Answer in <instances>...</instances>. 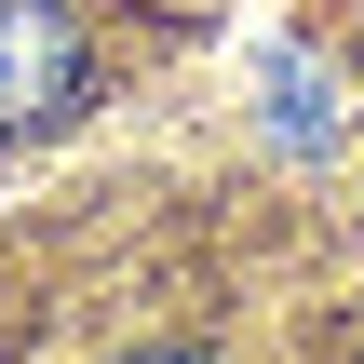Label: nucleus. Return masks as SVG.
Listing matches in <instances>:
<instances>
[{"label":"nucleus","mask_w":364,"mask_h":364,"mask_svg":"<svg viewBox=\"0 0 364 364\" xmlns=\"http://www.w3.org/2000/svg\"><path fill=\"white\" fill-rule=\"evenodd\" d=\"M122 364H203V351H122Z\"/></svg>","instance_id":"obj_2"},{"label":"nucleus","mask_w":364,"mask_h":364,"mask_svg":"<svg viewBox=\"0 0 364 364\" xmlns=\"http://www.w3.org/2000/svg\"><path fill=\"white\" fill-rule=\"evenodd\" d=\"M81 108V14L68 0H0V135H41Z\"/></svg>","instance_id":"obj_1"}]
</instances>
